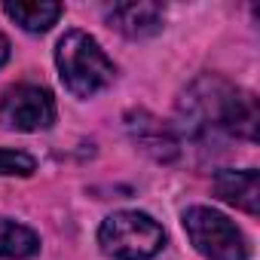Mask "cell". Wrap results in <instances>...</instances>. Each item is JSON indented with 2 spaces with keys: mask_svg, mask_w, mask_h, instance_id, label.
I'll return each instance as SVG.
<instances>
[{
  "mask_svg": "<svg viewBox=\"0 0 260 260\" xmlns=\"http://www.w3.org/2000/svg\"><path fill=\"white\" fill-rule=\"evenodd\" d=\"M178 119L190 138H211L217 132L257 138V101L254 95L230 86L220 77H199L178 101Z\"/></svg>",
  "mask_w": 260,
  "mask_h": 260,
  "instance_id": "obj_1",
  "label": "cell"
},
{
  "mask_svg": "<svg viewBox=\"0 0 260 260\" xmlns=\"http://www.w3.org/2000/svg\"><path fill=\"white\" fill-rule=\"evenodd\" d=\"M55 64L61 83L77 98H92L113 83V61L104 55L98 40L86 31H68L55 46Z\"/></svg>",
  "mask_w": 260,
  "mask_h": 260,
  "instance_id": "obj_2",
  "label": "cell"
},
{
  "mask_svg": "<svg viewBox=\"0 0 260 260\" xmlns=\"http://www.w3.org/2000/svg\"><path fill=\"white\" fill-rule=\"evenodd\" d=\"M98 245L116 260H150L162 251L166 233L144 211H116L98 226Z\"/></svg>",
  "mask_w": 260,
  "mask_h": 260,
  "instance_id": "obj_3",
  "label": "cell"
},
{
  "mask_svg": "<svg viewBox=\"0 0 260 260\" xmlns=\"http://www.w3.org/2000/svg\"><path fill=\"white\" fill-rule=\"evenodd\" d=\"M184 230H187L190 242L196 245V251L208 260H248L251 257V245H248L245 233L220 211H211L202 205L187 208Z\"/></svg>",
  "mask_w": 260,
  "mask_h": 260,
  "instance_id": "obj_4",
  "label": "cell"
},
{
  "mask_svg": "<svg viewBox=\"0 0 260 260\" xmlns=\"http://www.w3.org/2000/svg\"><path fill=\"white\" fill-rule=\"evenodd\" d=\"M0 119L16 132H40L55 122V98L43 86H10L0 98Z\"/></svg>",
  "mask_w": 260,
  "mask_h": 260,
  "instance_id": "obj_5",
  "label": "cell"
},
{
  "mask_svg": "<svg viewBox=\"0 0 260 260\" xmlns=\"http://www.w3.org/2000/svg\"><path fill=\"white\" fill-rule=\"evenodd\" d=\"M104 19L125 37L141 40V37H153L162 28V7L150 4V0H128V4H110L104 10Z\"/></svg>",
  "mask_w": 260,
  "mask_h": 260,
  "instance_id": "obj_6",
  "label": "cell"
},
{
  "mask_svg": "<svg viewBox=\"0 0 260 260\" xmlns=\"http://www.w3.org/2000/svg\"><path fill=\"white\" fill-rule=\"evenodd\" d=\"M125 125H128V135H132V141H135L144 153H150L153 159L169 162V159L178 156V138H175V132H172L162 119H156L153 113L135 110V113L125 116Z\"/></svg>",
  "mask_w": 260,
  "mask_h": 260,
  "instance_id": "obj_7",
  "label": "cell"
},
{
  "mask_svg": "<svg viewBox=\"0 0 260 260\" xmlns=\"http://www.w3.org/2000/svg\"><path fill=\"white\" fill-rule=\"evenodd\" d=\"M214 193L223 202H230V205H236L248 214L260 211V178H257L254 169H242V172L226 169V172H220L214 178Z\"/></svg>",
  "mask_w": 260,
  "mask_h": 260,
  "instance_id": "obj_8",
  "label": "cell"
},
{
  "mask_svg": "<svg viewBox=\"0 0 260 260\" xmlns=\"http://www.w3.org/2000/svg\"><path fill=\"white\" fill-rule=\"evenodd\" d=\"M4 13L16 25H22L25 31L43 34L61 19L64 10H61V4H46V0H40V4H4Z\"/></svg>",
  "mask_w": 260,
  "mask_h": 260,
  "instance_id": "obj_9",
  "label": "cell"
},
{
  "mask_svg": "<svg viewBox=\"0 0 260 260\" xmlns=\"http://www.w3.org/2000/svg\"><path fill=\"white\" fill-rule=\"evenodd\" d=\"M40 251V239L34 230L10 220V217H0V257L7 260H28Z\"/></svg>",
  "mask_w": 260,
  "mask_h": 260,
  "instance_id": "obj_10",
  "label": "cell"
},
{
  "mask_svg": "<svg viewBox=\"0 0 260 260\" xmlns=\"http://www.w3.org/2000/svg\"><path fill=\"white\" fill-rule=\"evenodd\" d=\"M37 162L34 156L22 153V150H7V147H0V178L4 175H19V178H28L34 175Z\"/></svg>",
  "mask_w": 260,
  "mask_h": 260,
  "instance_id": "obj_11",
  "label": "cell"
},
{
  "mask_svg": "<svg viewBox=\"0 0 260 260\" xmlns=\"http://www.w3.org/2000/svg\"><path fill=\"white\" fill-rule=\"evenodd\" d=\"M7 58H10V40H7L4 34H0V68L7 64Z\"/></svg>",
  "mask_w": 260,
  "mask_h": 260,
  "instance_id": "obj_12",
  "label": "cell"
}]
</instances>
